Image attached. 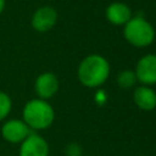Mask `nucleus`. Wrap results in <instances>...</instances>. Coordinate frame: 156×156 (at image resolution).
I'll return each mask as SVG.
<instances>
[{"mask_svg": "<svg viewBox=\"0 0 156 156\" xmlns=\"http://www.w3.org/2000/svg\"><path fill=\"white\" fill-rule=\"evenodd\" d=\"M22 117L24 123L34 130H41L49 128L55 118V112L52 106L43 99L29 100L22 111Z\"/></svg>", "mask_w": 156, "mask_h": 156, "instance_id": "nucleus-2", "label": "nucleus"}, {"mask_svg": "<svg viewBox=\"0 0 156 156\" xmlns=\"http://www.w3.org/2000/svg\"><path fill=\"white\" fill-rule=\"evenodd\" d=\"M134 104L143 111H152L156 107V91L149 85H140L133 93Z\"/></svg>", "mask_w": 156, "mask_h": 156, "instance_id": "nucleus-9", "label": "nucleus"}, {"mask_svg": "<svg viewBox=\"0 0 156 156\" xmlns=\"http://www.w3.org/2000/svg\"><path fill=\"white\" fill-rule=\"evenodd\" d=\"M126 40L136 48L149 46L155 39V29L149 21L141 16L132 17L123 28Z\"/></svg>", "mask_w": 156, "mask_h": 156, "instance_id": "nucleus-3", "label": "nucleus"}, {"mask_svg": "<svg viewBox=\"0 0 156 156\" xmlns=\"http://www.w3.org/2000/svg\"><path fill=\"white\" fill-rule=\"evenodd\" d=\"M57 21V12L51 6L39 7L32 16L30 24L37 32H48L50 30Z\"/></svg>", "mask_w": 156, "mask_h": 156, "instance_id": "nucleus-8", "label": "nucleus"}, {"mask_svg": "<svg viewBox=\"0 0 156 156\" xmlns=\"http://www.w3.org/2000/svg\"><path fill=\"white\" fill-rule=\"evenodd\" d=\"M77 74L84 87L98 88L107 80L110 76V63L101 55H88L80 61Z\"/></svg>", "mask_w": 156, "mask_h": 156, "instance_id": "nucleus-1", "label": "nucleus"}, {"mask_svg": "<svg viewBox=\"0 0 156 156\" xmlns=\"http://www.w3.org/2000/svg\"><path fill=\"white\" fill-rule=\"evenodd\" d=\"M135 74L144 85L156 84V55H144L135 66Z\"/></svg>", "mask_w": 156, "mask_h": 156, "instance_id": "nucleus-5", "label": "nucleus"}, {"mask_svg": "<svg viewBox=\"0 0 156 156\" xmlns=\"http://www.w3.org/2000/svg\"><path fill=\"white\" fill-rule=\"evenodd\" d=\"M58 87H60L58 79L51 72H45L39 74L34 82L35 94L38 95L39 99H43V100H48L52 98L57 93Z\"/></svg>", "mask_w": 156, "mask_h": 156, "instance_id": "nucleus-6", "label": "nucleus"}, {"mask_svg": "<svg viewBox=\"0 0 156 156\" xmlns=\"http://www.w3.org/2000/svg\"><path fill=\"white\" fill-rule=\"evenodd\" d=\"M67 154L69 156H80V149L79 145H69L67 147Z\"/></svg>", "mask_w": 156, "mask_h": 156, "instance_id": "nucleus-13", "label": "nucleus"}, {"mask_svg": "<svg viewBox=\"0 0 156 156\" xmlns=\"http://www.w3.org/2000/svg\"><path fill=\"white\" fill-rule=\"evenodd\" d=\"M106 18L112 24L124 26L132 18V11L123 2H112L106 9Z\"/></svg>", "mask_w": 156, "mask_h": 156, "instance_id": "nucleus-10", "label": "nucleus"}, {"mask_svg": "<svg viewBox=\"0 0 156 156\" xmlns=\"http://www.w3.org/2000/svg\"><path fill=\"white\" fill-rule=\"evenodd\" d=\"M5 9V0H0V13L4 11Z\"/></svg>", "mask_w": 156, "mask_h": 156, "instance_id": "nucleus-14", "label": "nucleus"}, {"mask_svg": "<svg viewBox=\"0 0 156 156\" xmlns=\"http://www.w3.org/2000/svg\"><path fill=\"white\" fill-rule=\"evenodd\" d=\"M11 107H12L11 98L6 93L0 91V121L5 119V117L9 116Z\"/></svg>", "mask_w": 156, "mask_h": 156, "instance_id": "nucleus-12", "label": "nucleus"}, {"mask_svg": "<svg viewBox=\"0 0 156 156\" xmlns=\"http://www.w3.org/2000/svg\"><path fill=\"white\" fill-rule=\"evenodd\" d=\"M138 82V78H136V74L134 71H130V69H124L122 71L118 77H117V84L122 88V89H130V88H134L135 84Z\"/></svg>", "mask_w": 156, "mask_h": 156, "instance_id": "nucleus-11", "label": "nucleus"}, {"mask_svg": "<svg viewBox=\"0 0 156 156\" xmlns=\"http://www.w3.org/2000/svg\"><path fill=\"white\" fill-rule=\"evenodd\" d=\"M30 133L32 129L24 123L23 119H10L5 122L1 127L2 138L12 144L22 143Z\"/></svg>", "mask_w": 156, "mask_h": 156, "instance_id": "nucleus-4", "label": "nucleus"}, {"mask_svg": "<svg viewBox=\"0 0 156 156\" xmlns=\"http://www.w3.org/2000/svg\"><path fill=\"white\" fill-rule=\"evenodd\" d=\"M20 156H49V145L39 134L30 133L21 143Z\"/></svg>", "mask_w": 156, "mask_h": 156, "instance_id": "nucleus-7", "label": "nucleus"}]
</instances>
